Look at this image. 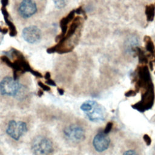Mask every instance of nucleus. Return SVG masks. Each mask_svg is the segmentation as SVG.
I'll return each mask as SVG.
<instances>
[{
    "label": "nucleus",
    "mask_w": 155,
    "mask_h": 155,
    "mask_svg": "<svg viewBox=\"0 0 155 155\" xmlns=\"http://www.w3.org/2000/svg\"><path fill=\"white\" fill-rule=\"evenodd\" d=\"M38 85L41 88V89H42L44 91H49L50 90V88L46 85V84L41 82H38Z\"/></svg>",
    "instance_id": "15"
},
{
    "label": "nucleus",
    "mask_w": 155,
    "mask_h": 155,
    "mask_svg": "<svg viewBox=\"0 0 155 155\" xmlns=\"http://www.w3.org/2000/svg\"><path fill=\"white\" fill-rule=\"evenodd\" d=\"M144 41L146 50L151 54V56L154 58L155 61V46L152 39L149 36H146L144 38Z\"/></svg>",
    "instance_id": "11"
},
{
    "label": "nucleus",
    "mask_w": 155,
    "mask_h": 155,
    "mask_svg": "<svg viewBox=\"0 0 155 155\" xmlns=\"http://www.w3.org/2000/svg\"><path fill=\"white\" fill-rule=\"evenodd\" d=\"M85 114L88 119L92 122L102 121L105 119L106 116L105 108L98 103L91 111L86 113Z\"/></svg>",
    "instance_id": "8"
},
{
    "label": "nucleus",
    "mask_w": 155,
    "mask_h": 155,
    "mask_svg": "<svg viewBox=\"0 0 155 155\" xmlns=\"http://www.w3.org/2000/svg\"><path fill=\"white\" fill-rule=\"evenodd\" d=\"M58 91L59 94H61V95H63L64 93V90L63 89H62V88H58Z\"/></svg>",
    "instance_id": "22"
},
{
    "label": "nucleus",
    "mask_w": 155,
    "mask_h": 155,
    "mask_svg": "<svg viewBox=\"0 0 155 155\" xmlns=\"http://www.w3.org/2000/svg\"><path fill=\"white\" fill-rule=\"evenodd\" d=\"M27 131V127L25 122L22 121L10 120L6 130L7 134L15 140H18L20 137Z\"/></svg>",
    "instance_id": "3"
},
{
    "label": "nucleus",
    "mask_w": 155,
    "mask_h": 155,
    "mask_svg": "<svg viewBox=\"0 0 155 155\" xmlns=\"http://www.w3.org/2000/svg\"><path fill=\"white\" fill-rule=\"evenodd\" d=\"M46 82H47L48 84H49V85H51V86H56V84H55L54 81L53 80H52L51 78L47 79Z\"/></svg>",
    "instance_id": "19"
},
{
    "label": "nucleus",
    "mask_w": 155,
    "mask_h": 155,
    "mask_svg": "<svg viewBox=\"0 0 155 155\" xmlns=\"http://www.w3.org/2000/svg\"><path fill=\"white\" fill-rule=\"evenodd\" d=\"M64 134L67 139L74 142H81L85 138V131L84 128L76 124L66 127L64 130Z\"/></svg>",
    "instance_id": "4"
},
{
    "label": "nucleus",
    "mask_w": 155,
    "mask_h": 155,
    "mask_svg": "<svg viewBox=\"0 0 155 155\" xmlns=\"http://www.w3.org/2000/svg\"><path fill=\"white\" fill-rule=\"evenodd\" d=\"M45 78L46 79V80H47V79H50V73H49V72H47V73H45Z\"/></svg>",
    "instance_id": "23"
},
{
    "label": "nucleus",
    "mask_w": 155,
    "mask_h": 155,
    "mask_svg": "<svg viewBox=\"0 0 155 155\" xmlns=\"http://www.w3.org/2000/svg\"><path fill=\"white\" fill-rule=\"evenodd\" d=\"M145 15L148 21H152L155 16V5L150 4L145 7Z\"/></svg>",
    "instance_id": "12"
},
{
    "label": "nucleus",
    "mask_w": 155,
    "mask_h": 155,
    "mask_svg": "<svg viewBox=\"0 0 155 155\" xmlns=\"http://www.w3.org/2000/svg\"><path fill=\"white\" fill-rule=\"evenodd\" d=\"M112 126H113V124L111 122H108L107 124V125H106V127H105V128L104 130V132L106 134H108L111 131V130L112 128Z\"/></svg>",
    "instance_id": "16"
},
{
    "label": "nucleus",
    "mask_w": 155,
    "mask_h": 155,
    "mask_svg": "<svg viewBox=\"0 0 155 155\" xmlns=\"http://www.w3.org/2000/svg\"><path fill=\"white\" fill-rule=\"evenodd\" d=\"M8 0H1V4L3 7H5V6L8 4Z\"/></svg>",
    "instance_id": "20"
},
{
    "label": "nucleus",
    "mask_w": 155,
    "mask_h": 155,
    "mask_svg": "<svg viewBox=\"0 0 155 155\" xmlns=\"http://www.w3.org/2000/svg\"><path fill=\"white\" fill-rule=\"evenodd\" d=\"M53 1L58 8H62L66 5V0H53Z\"/></svg>",
    "instance_id": "14"
},
{
    "label": "nucleus",
    "mask_w": 155,
    "mask_h": 155,
    "mask_svg": "<svg viewBox=\"0 0 155 155\" xmlns=\"http://www.w3.org/2000/svg\"><path fill=\"white\" fill-rule=\"evenodd\" d=\"M43 91L42 90H39L38 91V95L39 96V97H41V96H42L43 95Z\"/></svg>",
    "instance_id": "24"
},
{
    "label": "nucleus",
    "mask_w": 155,
    "mask_h": 155,
    "mask_svg": "<svg viewBox=\"0 0 155 155\" xmlns=\"http://www.w3.org/2000/svg\"><path fill=\"white\" fill-rule=\"evenodd\" d=\"M37 6L33 0H22L20 3L18 12L21 17L28 18L36 13Z\"/></svg>",
    "instance_id": "6"
},
{
    "label": "nucleus",
    "mask_w": 155,
    "mask_h": 155,
    "mask_svg": "<svg viewBox=\"0 0 155 155\" xmlns=\"http://www.w3.org/2000/svg\"><path fill=\"white\" fill-rule=\"evenodd\" d=\"M0 31L3 34H5L8 31V29L6 28H1L0 27Z\"/></svg>",
    "instance_id": "21"
},
{
    "label": "nucleus",
    "mask_w": 155,
    "mask_h": 155,
    "mask_svg": "<svg viewBox=\"0 0 155 155\" xmlns=\"http://www.w3.org/2000/svg\"><path fill=\"white\" fill-rule=\"evenodd\" d=\"M22 36L27 42L35 44L40 41L41 39V31L36 26L31 25L25 27L22 30Z\"/></svg>",
    "instance_id": "5"
},
{
    "label": "nucleus",
    "mask_w": 155,
    "mask_h": 155,
    "mask_svg": "<svg viewBox=\"0 0 155 155\" xmlns=\"http://www.w3.org/2000/svg\"><path fill=\"white\" fill-rule=\"evenodd\" d=\"M110 143V139L108 134L104 131L99 132L95 135L93 140L94 149L98 152H103L108 149Z\"/></svg>",
    "instance_id": "7"
},
{
    "label": "nucleus",
    "mask_w": 155,
    "mask_h": 155,
    "mask_svg": "<svg viewBox=\"0 0 155 155\" xmlns=\"http://www.w3.org/2000/svg\"><path fill=\"white\" fill-rule=\"evenodd\" d=\"M31 150L35 155H49L53 151V146L48 138L38 136L32 141Z\"/></svg>",
    "instance_id": "1"
},
{
    "label": "nucleus",
    "mask_w": 155,
    "mask_h": 155,
    "mask_svg": "<svg viewBox=\"0 0 155 155\" xmlns=\"http://www.w3.org/2000/svg\"><path fill=\"white\" fill-rule=\"evenodd\" d=\"M122 155H139L134 150H129L126 151H125Z\"/></svg>",
    "instance_id": "17"
},
{
    "label": "nucleus",
    "mask_w": 155,
    "mask_h": 155,
    "mask_svg": "<svg viewBox=\"0 0 155 155\" xmlns=\"http://www.w3.org/2000/svg\"><path fill=\"white\" fill-rule=\"evenodd\" d=\"M2 13L3 14L5 21L6 22V24L8 25V29L10 30V35L12 36H15L16 34H17V31L16 30V27L14 25V24L9 20L8 19V13L7 12V11L6 10L5 7H2L1 9Z\"/></svg>",
    "instance_id": "10"
},
{
    "label": "nucleus",
    "mask_w": 155,
    "mask_h": 155,
    "mask_svg": "<svg viewBox=\"0 0 155 155\" xmlns=\"http://www.w3.org/2000/svg\"><path fill=\"white\" fill-rule=\"evenodd\" d=\"M22 88V85L19 82L10 76L5 77L0 82V93L4 96H18Z\"/></svg>",
    "instance_id": "2"
},
{
    "label": "nucleus",
    "mask_w": 155,
    "mask_h": 155,
    "mask_svg": "<svg viewBox=\"0 0 155 155\" xmlns=\"http://www.w3.org/2000/svg\"><path fill=\"white\" fill-rule=\"evenodd\" d=\"M75 13H76L75 10L71 11L66 17L64 18L61 21L60 26H61V28L62 33H61V35L58 36V37H59V41H61L64 38L65 35L66 34L67 29H68V25L70 22V21L73 20V19Z\"/></svg>",
    "instance_id": "9"
},
{
    "label": "nucleus",
    "mask_w": 155,
    "mask_h": 155,
    "mask_svg": "<svg viewBox=\"0 0 155 155\" xmlns=\"http://www.w3.org/2000/svg\"><path fill=\"white\" fill-rule=\"evenodd\" d=\"M97 104V102L94 101H87L81 105L80 108L86 113L91 111Z\"/></svg>",
    "instance_id": "13"
},
{
    "label": "nucleus",
    "mask_w": 155,
    "mask_h": 155,
    "mask_svg": "<svg viewBox=\"0 0 155 155\" xmlns=\"http://www.w3.org/2000/svg\"><path fill=\"white\" fill-rule=\"evenodd\" d=\"M143 139H144V140H145V143H147V145H150V144H151V140L150 137L148 135H147V134H145V135L143 136Z\"/></svg>",
    "instance_id": "18"
}]
</instances>
